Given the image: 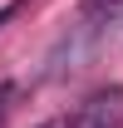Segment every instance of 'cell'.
Segmentation results:
<instances>
[{"label": "cell", "mask_w": 123, "mask_h": 128, "mask_svg": "<svg viewBox=\"0 0 123 128\" xmlns=\"http://www.w3.org/2000/svg\"><path fill=\"white\" fill-rule=\"evenodd\" d=\"M118 123H123V89L118 84L89 94L69 118H64V128H118Z\"/></svg>", "instance_id": "cell-1"}, {"label": "cell", "mask_w": 123, "mask_h": 128, "mask_svg": "<svg viewBox=\"0 0 123 128\" xmlns=\"http://www.w3.org/2000/svg\"><path fill=\"white\" fill-rule=\"evenodd\" d=\"M10 94H15V84H0V118H5V108H10Z\"/></svg>", "instance_id": "cell-2"}, {"label": "cell", "mask_w": 123, "mask_h": 128, "mask_svg": "<svg viewBox=\"0 0 123 128\" xmlns=\"http://www.w3.org/2000/svg\"><path fill=\"white\" fill-rule=\"evenodd\" d=\"M113 5H123V0H84V10H113Z\"/></svg>", "instance_id": "cell-3"}, {"label": "cell", "mask_w": 123, "mask_h": 128, "mask_svg": "<svg viewBox=\"0 0 123 128\" xmlns=\"http://www.w3.org/2000/svg\"><path fill=\"white\" fill-rule=\"evenodd\" d=\"M15 10H20V0H10V5H0V25H5V20L15 15Z\"/></svg>", "instance_id": "cell-4"}]
</instances>
